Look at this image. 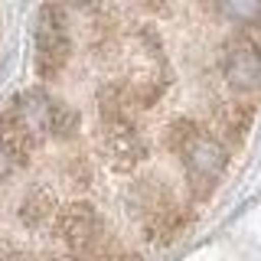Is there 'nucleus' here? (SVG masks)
Returning a JSON list of instances; mask_svg holds the SVG:
<instances>
[{
    "label": "nucleus",
    "instance_id": "f257e3e1",
    "mask_svg": "<svg viewBox=\"0 0 261 261\" xmlns=\"http://www.w3.org/2000/svg\"><path fill=\"white\" fill-rule=\"evenodd\" d=\"M56 101L43 92H23L16 101L0 114V147L10 160H23L43 137L53 130Z\"/></svg>",
    "mask_w": 261,
    "mask_h": 261
},
{
    "label": "nucleus",
    "instance_id": "f03ea898",
    "mask_svg": "<svg viewBox=\"0 0 261 261\" xmlns=\"http://www.w3.org/2000/svg\"><path fill=\"white\" fill-rule=\"evenodd\" d=\"M72 43L65 16L56 4H46L36 16V72L43 79H53L56 72L69 62Z\"/></svg>",
    "mask_w": 261,
    "mask_h": 261
},
{
    "label": "nucleus",
    "instance_id": "7ed1b4c3",
    "mask_svg": "<svg viewBox=\"0 0 261 261\" xmlns=\"http://www.w3.org/2000/svg\"><path fill=\"white\" fill-rule=\"evenodd\" d=\"M225 147L209 134H190L183 144V163H186V173L196 186H212L225 170Z\"/></svg>",
    "mask_w": 261,
    "mask_h": 261
},
{
    "label": "nucleus",
    "instance_id": "20e7f679",
    "mask_svg": "<svg viewBox=\"0 0 261 261\" xmlns=\"http://www.w3.org/2000/svg\"><path fill=\"white\" fill-rule=\"evenodd\" d=\"M222 75L239 92H255L261 85V53L248 39H232L222 53Z\"/></svg>",
    "mask_w": 261,
    "mask_h": 261
},
{
    "label": "nucleus",
    "instance_id": "39448f33",
    "mask_svg": "<svg viewBox=\"0 0 261 261\" xmlns=\"http://www.w3.org/2000/svg\"><path fill=\"white\" fill-rule=\"evenodd\" d=\"M56 232L69 248H88L98 235V216L85 202H72L56 216Z\"/></svg>",
    "mask_w": 261,
    "mask_h": 261
},
{
    "label": "nucleus",
    "instance_id": "423d86ee",
    "mask_svg": "<svg viewBox=\"0 0 261 261\" xmlns=\"http://www.w3.org/2000/svg\"><path fill=\"white\" fill-rule=\"evenodd\" d=\"M216 7L228 23L239 27H251L261 20V0H216Z\"/></svg>",
    "mask_w": 261,
    "mask_h": 261
},
{
    "label": "nucleus",
    "instance_id": "0eeeda50",
    "mask_svg": "<svg viewBox=\"0 0 261 261\" xmlns=\"http://www.w3.org/2000/svg\"><path fill=\"white\" fill-rule=\"evenodd\" d=\"M20 216H23V222H30V225H39L43 219H49L53 216V199H49V193L46 190H33L27 199H23Z\"/></svg>",
    "mask_w": 261,
    "mask_h": 261
},
{
    "label": "nucleus",
    "instance_id": "6e6552de",
    "mask_svg": "<svg viewBox=\"0 0 261 261\" xmlns=\"http://www.w3.org/2000/svg\"><path fill=\"white\" fill-rule=\"evenodd\" d=\"M0 261H30V255H23V251H10V255H4Z\"/></svg>",
    "mask_w": 261,
    "mask_h": 261
},
{
    "label": "nucleus",
    "instance_id": "1a4fd4ad",
    "mask_svg": "<svg viewBox=\"0 0 261 261\" xmlns=\"http://www.w3.org/2000/svg\"><path fill=\"white\" fill-rule=\"evenodd\" d=\"M69 4H85V0H69Z\"/></svg>",
    "mask_w": 261,
    "mask_h": 261
}]
</instances>
